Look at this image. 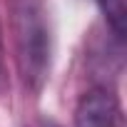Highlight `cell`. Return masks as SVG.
Listing matches in <instances>:
<instances>
[{"instance_id": "1", "label": "cell", "mask_w": 127, "mask_h": 127, "mask_svg": "<svg viewBox=\"0 0 127 127\" xmlns=\"http://www.w3.org/2000/svg\"><path fill=\"white\" fill-rule=\"evenodd\" d=\"M13 32H15V60L23 85L30 92H40L52 57L50 20L42 0H15L13 8Z\"/></svg>"}, {"instance_id": "2", "label": "cell", "mask_w": 127, "mask_h": 127, "mask_svg": "<svg viewBox=\"0 0 127 127\" xmlns=\"http://www.w3.org/2000/svg\"><path fill=\"white\" fill-rule=\"evenodd\" d=\"M117 100L105 87L87 90L75 107V127H117Z\"/></svg>"}, {"instance_id": "3", "label": "cell", "mask_w": 127, "mask_h": 127, "mask_svg": "<svg viewBox=\"0 0 127 127\" xmlns=\"http://www.w3.org/2000/svg\"><path fill=\"white\" fill-rule=\"evenodd\" d=\"M95 3L102 10V15L110 23V28L115 30V35L122 40L125 28H127V0H95Z\"/></svg>"}, {"instance_id": "4", "label": "cell", "mask_w": 127, "mask_h": 127, "mask_svg": "<svg viewBox=\"0 0 127 127\" xmlns=\"http://www.w3.org/2000/svg\"><path fill=\"white\" fill-rule=\"evenodd\" d=\"M25 127H57L52 120H47V117H40V120H32L30 125H25Z\"/></svg>"}]
</instances>
